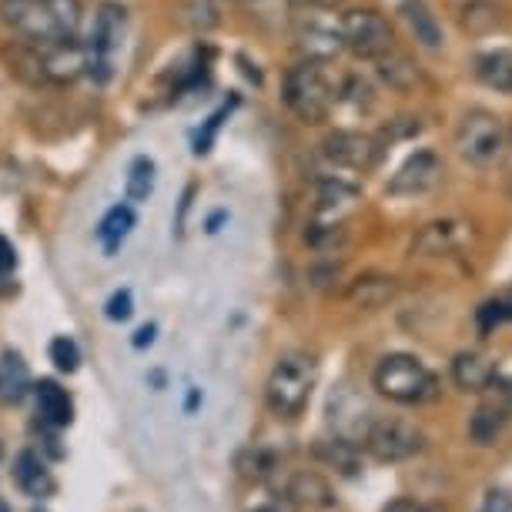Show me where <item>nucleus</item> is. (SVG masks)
Wrapping results in <instances>:
<instances>
[{"mask_svg":"<svg viewBox=\"0 0 512 512\" xmlns=\"http://www.w3.org/2000/svg\"><path fill=\"white\" fill-rule=\"evenodd\" d=\"M4 21L34 44L74 37L81 27V0H4Z\"/></svg>","mask_w":512,"mask_h":512,"instance_id":"f257e3e1","label":"nucleus"},{"mask_svg":"<svg viewBox=\"0 0 512 512\" xmlns=\"http://www.w3.org/2000/svg\"><path fill=\"white\" fill-rule=\"evenodd\" d=\"M375 392L399 405H425L439 395V379L422 359L409 352H392L375 365Z\"/></svg>","mask_w":512,"mask_h":512,"instance_id":"f03ea898","label":"nucleus"},{"mask_svg":"<svg viewBox=\"0 0 512 512\" xmlns=\"http://www.w3.org/2000/svg\"><path fill=\"white\" fill-rule=\"evenodd\" d=\"M318 379V362L305 352H288L275 362L272 375L265 385V402L268 409L282 419H298L305 412L308 399H312Z\"/></svg>","mask_w":512,"mask_h":512,"instance_id":"7ed1b4c3","label":"nucleus"},{"mask_svg":"<svg viewBox=\"0 0 512 512\" xmlns=\"http://www.w3.org/2000/svg\"><path fill=\"white\" fill-rule=\"evenodd\" d=\"M332 94L335 91L328 84L325 71L312 61H302L285 74L282 101L302 124H322L328 111H332Z\"/></svg>","mask_w":512,"mask_h":512,"instance_id":"20e7f679","label":"nucleus"},{"mask_svg":"<svg viewBox=\"0 0 512 512\" xmlns=\"http://www.w3.org/2000/svg\"><path fill=\"white\" fill-rule=\"evenodd\" d=\"M456 144L459 154L479 168L486 164H496L502 158V148H506V131H502V121L486 108H472L466 118L459 121L456 131Z\"/></svg>","mask_w":512,"mask_h":512,"instance_id":"39448f33","label":"nucleus"},{"mask_svg":"<svg viewBox=\"0 0 512 512\" xmlns=\"http://www.w3.org/2000/svg\"><path fill=\"white\" fill-rule=\"evenodd\" d=\"M338 37H342V47L352 51L355 57H365V61H379L382 54L392 51V27L379 11H349L338 17Z\"/></svg>","mask_w":512,"mask_h":512,"instance_id":"423d86ee","label":"nucleus"},{"mask_svg":"<svg viewBox=\"0 0 512 512\" xmlns=\"http://www.w3.org/2000/svg\"><path fill=\"white\" fill-rule=\"evenodd\" d=\"M124 34H128V11L121 4H101L88 41V74L94 81H108L111 77L114 54L121 51Z\"/></svg>","mask_w":512,"mask_h":512,"instance_id":"0eeeda50","label":"nucleus"},{"mask_svg":"<svg viewBox=\"0 0 512 512\" xmlns=\"http://www.w3.org/2000/svg\"><path fill=\"white\" fill-rule=\"evenodd\" d=\"M362 446L369 449V456L379 459V462H405V459L419 456V452L425 449V436L409 422L375 419V425L369 429V436H365Z\"/></svg>","mask_w":512,"mask_h":512,"instance_id":"6e6552de","label":"nucleus"},{"mask_svg":"<svg viewBox=\"0 0 512 512\" xmlns=\"http://www.w3.org/2000/svg\"><path fill=\"white\" fill-rule=\"evenodd\" d=\"M328 425H332V432L338 439L352 442V446H362L369 429L375 425V412L355 389L338 385V389L328 395Z\"/></svg>","mask_w":512,"mask_h":512,"instance_id":"1a4fd4ad","label":"nucleus"},{"mask_svg":"<svg viewBox=\"0 0 512 512\" xmlns=\"http://www.w3.org/2000/svg\"><path fill=\"white\" fill-rule=\"evenodd\" d=\"M322 154L335 168L369 171L375 158H379V141L362 131H335L322 141Z\"/></svg>","mask_w":512,"mask_h":512,"instance_id":"9d476101","label":"nucleus"},{"mask_svg":"<svg viewBox=\"0 0 512 512\" xmlns=\"http://www.w3.org/2000/svg\"><path fill=\"white\" fill-rule=\"evenodd\" d=\"M442 181V158L436 151H415L409 161L389 181V195L395 198H415V195H429Z\"/></svg>","mask_w":512,"mask_h":512,"instance_id":"9b49d317","label":"nucleus"},{"mask_svg":"<svg viewBox=\"0 0 512 512\" xmlns=\"http://www.w3.org/2000/svg\"><path fill=\"white\" fill-rule=\"evenodd\" d=\"M37 67L51 81H74V77L88 74V44H77L74 37L37 44Z\"/></svg>","mask_w":512,"mask_h":512,"instance_id":"f8f14e48","label":"nucleus"},{"mask_svg":"<svg viewBox=\"0 0 512 512\" xmlns=\"http://www.w3.org/2000/svg\"><path fill=\"white\" fill-rule=\"evenodd\" d=\"M452 382H456V389L462 392L482 395V392L496 389L499 369L479 352H459L456 359H452Z\"/></svg>","mask_w":512,"mask_h":512,"instance_id":"ddd939ff","label":"nucleus"},{"mask_svg":"<svg viewBox=\"0 0 512 512\" xmlns=\"http://www.w3.org/2000/svg\"><path fill=\"white\" fill-rule=\"evenodd\" d=\"M14 482H17V489L24 492V496H31V499H47V496H54V489H57V482L51 476V469H47V462L37 456L34 449H21L17 452V459H14Z\"/></svg>","mask_w":512,"mask_h":512,"instance_id":"4468645a","label":"nucleus"},{"mask_svg":"<svg viewBox=\"0 0 512 512\" xmlns=\"http://www.w3.org/2000/svg\"><path fill=\"white\" fill-rule=\"evenodd\" d=\"M469 241V231L466 225H459V221H432V225H425L419 231V238L412 241V255H452V251H459L462 245Z\"/></svg>","mask_w":512,"mask_h":512,"instance_id":"2eb2a0df","label":"nucleus"},{"mask_svg":"<svg viewBox=\"0 0 512 512\" xmlns=\"http://www.w3.org/2000/svg\"><path fill=\"white\" fill-rule=\"evenodd\" d=\"M342 37H338V27H325V24H305L298 31V54L312 64H325L335 61L342 54Z\"/></svg>","mask_w":512,"mask_h":512,"instance_id":"dca6fc26","label":"nucleus"},{"mask_svg":"<svg viewBox=\"0 0 512 512\" xmlns=\"http://www.w3.org/2000/svg\"><path fill=\"white\" fill-rule=\"evenodd\" d=\"M509 409L502 405V399H486V402H479L476 405V412H472V419H469V436L476 446H492L499 436H502V429H506V422H509Z\"/></svg>","mask_w":512,"mask_h":512,"instance_id":"f3484780","label":"nucleus"},{"mask_svg":"<svg viewBox=\"0 0 512 512\" xmlns=\"http://www.w3.org/2000/svg\"><path fill=\"white\" fill-rule=\"evenodd\" d=\"M395 292H399V282L392 275H362L349 285L345 302L355 308H382L385 302H392Z\"/></svg>","mask_w":512,"mask_h":512,"instance_id":"a211bd4d","label":"nucleus"},{"mask_svg":"<svg viewBox=\"0 0 512 512\" xmlns=\"http://www.w3.org/2000/svg\"><path fill=\"white\" fill-rule=\"evenodd\" d=\"M37 412H41V419L47 425H54V429H67V425L74 422V402L67 389H61L54 379H44L37 385Z\"/></svg>","mask_w":512,"mask_h":512,"instance_id":"6ab92c4d","label":"nucleus"},{"mask_svg":"<svg viewBox=\"0 0 512 512\" xmlns=\"http://www.w3.org/2000/svg\"><path fill=\"white\" fill-rule=\"evenodd\" d=\"M399 14L405 17V24H409V31L415 34V41L422 47H429V51H439L446 37H442V24L436 21V14L429 11L425 0H402Z\"/></svg>","mask_w":512,"mask_h":512,"instance_id":"aec40b11","label":"nucleus"},{"mask_svg":"<svg viewBox=\"0 0 512 512\" xmlns=\"http://www.w3.org/2000/svg\"><path fill=\"white\" fill-rule=\"evenodd\" d=\"M31 392V369L17 352L7 349L0 355V402L17 405L24 402V395Z\"/></svg>","mask_w":512,"mask_h":512,"instance_id":"412c9836","label":"nucleus"},{"mask_svg":"<svg viewBox=\"0 0 512 512\" xmlns=\"http://www.w3.org/2000/svg\"><path fill=\"white\" fill-rule=\"evenodd\" d=\"M288 499L298 502V506H315V509L335 506V492L328 486V479L318 476V472H295L292 482H288Z\"/></svg>","mask_w":512,"mask_h":512,"instance_id":"4be33fe9","label":"nucleus"},{"mask_svg":"<svg viewBox=\"0 0 512 512\" xmlns=\"http://www.w3.org/2000/svg\"><path fill=\"white\" fill-rule=\"evenodd\" d=\"M476 77L486 88L499 94H512V54L489 51L476 57Z\"/></svg>","mask_w":512,"mask_h":512,"instance_id":"5701e85b","label":"nucleus"},{"mask_svg":"<svg viewBox=\"0 0 512 512\" xmlns=\"http://www.w3.org/2000/svg\"><path fill=\"white\" fill-rule=\"evenodd\" d=\"M315 456L325 462V466H332L335 472H342V476H359L362 469V459H359V446H352V442L345 439H322L315 446Z\"/></svg>","mask_w":512,"mask_h":512,"instance_id":"b1692460","label":"nucleus"},{"mask_svg":"<svg viewBox=\"0 0 512 512\" xmlns=\"http://www.w3.org/2000/svg\"><path fill=\"white\" fill-rule=\"evenodd\" d=\"M462 31L472 34V37H482L489 31H496L499 21H502V7L496 4V0H466L462 4Z\"/></svg>","mask_w":512,"mask_h":512,"instance_id":"393cba45","label":"nucleus"},{"mask_svg":"<svg viewBox=\"0 0 512 512\" xmlns=\"http://www.w3.org/2000/svg\"><path fill=\"white\" fill-rule=\"evenodd\" d=\"M134 211L131 205H114L108 215L101 218V225H98V238H101V245L108 255H114L121 245H124V238L131 235V228H134Z\"/></svg>","mask_w":512,"mask_h":512,"instance_id":"a878e982","label":"nucleus"},{"mask_svg":"<svg viewBox=\"0 0 512 512\" xmlns=\"http://www.w3.org/2000/svg\"><path fill=\"white\" fill-rule=\"evenodd\" d=\"M154 181H158V168H154V161L148 158V154H138L128 168V185H124L128 201H134V205L148 201L154 195Z\"/></svg>","mask_w":512,"mask_h":512,"instance_id":"bb28decb","label":"nucleus"},{"mask_svg":"<svg viewBox=\"0 0 512 512\" xmlns=\"http://www.w3.org/2000/svg\"><path fill=\"white\" fill-rule=\"evenodd\" d=\"M379 74H382V81L389 84V88H395V91H405V88H412L415 84V67L409 64V57H402V54H395V47L389 54H382L379 61Z\"/></svg>","mask_w":512,"mask_h":512,"instance_id":"cd10ccee","label":"nucleus"},{"mask_svg":"<svg viewBox=\"0 0 512 512\" xmlns=\"http://www.w3.org/2000/svg\"><path fill=\"white\" fill-rule=\"evenodd\" d=\"M241 7L251 14V17H258L262 24L268 27H282L292 21V7H295V0H238Z\"/></svg>","mask_w":512,"mask_h":512,"instance_id":"c85d7f7f","label":"nucleus"},{"mask_svg":"<svg viewBox=\"0 0 512 512\" xmlns=\"http://www.w3.org/2000/svg\"><path fill=\"white\" fill-rule=\"evenodd\" d=\"M506 322H512V298H492V302L479 305V312H476V328H479V335H482V338L492 335L499 325H506Z\"/></svg>","mask_w":512,"mask_h":512,"instance_id":"c756f323","label":"nucleus"},{"mask_svg":"<svg viewBox=\"0 0 512 512\" xmlns=\"http://www.w3.org/2000/svg\"><path fill=\"white\" fill-rule=\"evenodd\" d=\"M278 469V459L265 449H248L238 456V472L248 479H268Z\"/></svg>","mask_w":512,"mask_h":512,"instance_id":"7c9ffc66","label":"nucleus"},{"mask_svg":"<svg viewBox=\"0 0 512 512\" xmlns=\"http://www.w3.org/2000/svg\"><path fill=\"white\" fill-rule=\"evenodd\" d=\"M47 355H51V362L67 375L81 369V349H77V342H74V338H67V335H57L51 342V349H47Z\"/></svg>","mask_w":512,"mask_h":512,"instance_id":"2f4dec72","label":"nucleus"},{"mask_svg":"<svg viewBox=\"0 0 512 512\" xmlns=\"http://www.w3.org/2000/svg\"><path fill=\"white\" fill-rule=\"evenodd\" d=\"M104 315H108V322H128V318L134 315V298H131L128 288H118V292L108 298Z\"/></svg>","mask_w":512,"mask_h":512,"instance_id":"473e14b6","label":"nucleus"},{"mask_svg":"<svg viewBox=\"0 0 512 512\" xmlns=\"http://www.w3.org/2000/svg\"><path fill=\"white\" fill-rule=\"evenodd\" d=\"M228 114H231V108H221L218 114H211L208 124H205V131H201L198 138H195V154H208L211 151V141H215V134H218L221 124H225Z\"/></svg>","mask_w":512,"mask_h":512,"instance_id":"72a5a7b5","label":"nucleus"},{"mask_svg":"<svg viewBox=\"0 0 512 512\" xmlns=\"http://www.w3.org/2000/svg\"><path fill=\"white\" fill-rule=\"evenodd\" d=\"M479 512H512V496L506 489H486L479 502Z\"/></svg>","mask_w":512,"mask_h":512,"instance_id":"f704fd0d","label":"nucleus"},{"mask_svg":"<svg viewBox=\"0 0 512 512\" xmlns=\"http://www.w3.org/2000/svg\"><path fill=\"white\" fill-rule=\"evenodd\" d=\"M17 268V251L7 238H0V275H11Z\"/></svg>","mask_w":512,"mask_h":512,"instance_id":"c9c22d12","label":"nucleus"},{"mask_svg":"<svg viewBox=\"0 0 512 512\" xmlns=\"http://www.w3.org/2000/svg\"><path fill=\"white\" fill-rule=\"evenodd\" d=\"M154 335H158V325H141L138 332H134V338H131V345L134 349H148V345L154 342Z\"/></svg>","mask_w":512,"mask_h":512,"instance_id":"e433bc0d","label":"nucleus"},{"mask_svg":"<svg viewBox=\"0 0 512 512\" xmlns=\"http://www.w3.org/2000/svg\"><path fill=\"white\" fill-rule=\"evenodd\" d=\"M382 512H425V506H419L415 499H392V502H385Z\"/></svg>","mask_w":512,"mask_h":512,"instance_id":"4c0bfd02","label":"nucleus"},{"mask_svg":"<svg viewBox=\"0 0 512 512\" xmlns=\"http://www.w3.org/2000/svg\"><path fill=\"white\" fill-rule=\"evenodd\" d=\"M496 392H499V399L502 405L512 412V375H499V382H496Z\"/></svg>","mask_w":512,"mask_h":512,"instance_id":"58836bf2","label":"nucleus"},{"mask_svg":"<svg viewBox=\"0 0 512 512\" xmlns=\"http://www.w3.org/2000/svg\"><path fill=\"white\" fill-rule=\"evenodd\" d=\"M302 4L315 7V11H335V7H342L345 0H302Z\"/></svg>","mask_w":512,"mask_h":512,"instance_id":"ea45409f","label":"nucleus"},{"mask_svg":"<svg viewBox=\"0 0 512 512\" xmlns=\"http://www.w3.org/2000/svg\"><path fill=\"white\" fill-rule=\"evenodd\" d=\"M198 402H201V392H198V389H191L188 402H185V409H188V412H195V409H198Z\"/></svg>","mask_w":512,"mask_h":512,"instance_id":"a19ab883","label":"nucleus"},{"mask_svg":"<svg viewBox=\"0 0 512 512\" xmlns=\"http://www.w3.org/2000/svg\"><path fill=\"white\" fill-rule=\"evenodd\" d=\"M151 382H154V385H158V389H161V385H164V375H161V372H151Z\"/></svg>","mask_w":512,"mask_h":512,"instance_id":"79ce46f5","label":"nucleus"},{"mask_svg":"<svg viewBox=\"0 0 512 512\" xmlns=\"http://www.w3.org/2000/svg\"><path fill=\"white\" fill-rule=\"evenodd\" d=\"M251 512H282L278 506H258V509H251Z\"/></svg>","mask_w":512,"mask_h":512,"instance_id":"37998d69","label":"nucleus"},{"mask_svg":"<svg viewBox=\"0 0 512 512\" xmlns=\"http://www.w3.org/2000/svg\"><path fill=\"white\" fill-rule=\"evenodd\" d=\"M0 512H11V506H7V502H4V499H0Z\"/></svg>","mask_w":512,"mask_h":512,"instance_id":"c03bdc74","label":"nucleus"},{"mask_svg":"<svg viewBox=\"0 0 512 512\" xmlns=\"http://www.w3.org/2000/svg\"><path fill=\"white\" fill-rule=\"evenodd\" d=\"M0 459H4V446H0Z\"/></svg>","mask_w":512,"mask_h":512,"instance_id":"a18cd8bd","label":"nucleus"}]
</instances>
